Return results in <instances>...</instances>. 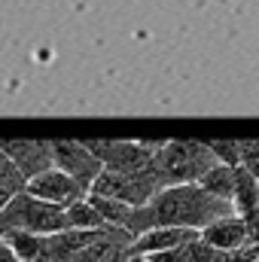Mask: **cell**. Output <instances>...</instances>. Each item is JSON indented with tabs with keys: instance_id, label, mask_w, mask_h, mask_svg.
<instances>
[{
	"instance_id": "1",
	"label": "cell",
	"mask_w": 259,
	"mask_h": 262,
	"mask_svg": "<svg viewBox=\"0 0 259 262\" xmlns=\"http://www.w3.org/2000/svg\"><path fill=\"white\" fill-rule=\"evenodd\" d=\"M146 207H149V216H153V229L156 226H180V229H192L198 235L210 223L235 213L232 201L210 195L201 183L165 186L153 195V201Z\"/></svg>"
},
{
	"instance_id": "2",
	"label": "cell",
	"mask_w": 259,
	"mask_h": 262,
	"mask_svg": "<svg viewBox=\"0 0 259 262\" xmlns=\"http://www.w3.org/2000/svg\"><path fill=\"white\" fill-rule=\"evenodd\" d=\"M213 165H217V156L210 143L165 140L156 149V177L162 180V189L177 183H198Z\"/></svg>"
},
{
	"instance_id": "3",
	"label": "cell",
	"mask_w": 259,
	"mask_h": 262,
	"mask_svg": "<svg viewBox=\"0 0 259 262\" xmlns=\"http://www.w3.org/2000/svg\"><path fill=\"white\" fill-rule=\"evenodd\" d=\"M3 216H6V223H9V229L46 235V238H52V235L70 229V223H67V207L52 204V201H43V198L31 195V192H25V189L3 207Z\"/></svg>"
},
{
	"instance_id": "4",
	"label": "cell",
	"mask_w": 259,
	"mask_h": 262,
	"mask_svg": "<svg viewBox=\"0 0 259 262\" xmlns=\"http://www.w3.org/2000/svg\"><path fill=\"white\" fill-rule=\"evenodd\" d=\"M89 146L104 162V168H110V171L153 174L156 177V149H159V143H143V140H89Z\"/></svg>"
},
{
	"instance_id": "5",
	"label": "cell",
	"mask_w": 259,
	"mask_h": 262,
	"mask_svg": "<svg viewBox=\"0 0 259 262\" xmlns=\"http://www.w3.org/2000/svg\"><path fill=\"white\" fill-rule=\"evenodd\" d=\"M159 189H162V183L153 174H122V171H110V168H104L98 174V180L92 183V195L116 198L131 207L149 204Z\"/></svg>"
},
{
	"instance_id": "6",
	"label": "cell",
	"mask_w": 259,
	"mask_h": 262,
	"mask_svg": "<svg viewBox=\"0 0 259 262\" xmlns=\"http://www.w3.org/2000/svg\"><path fill=\"white\" fill-rule=\"evenodd\" d=\"M52 162H55V168L70 174L85 192H92V183L104 171V162L95 156L89 140L85 143L82 140H52Z\"/></svg>"
},
{
	"instance_id": "7",
	"label": "cell",
	"mask_w": 259,
	"mask_h": 262,
	"mask_svg": "<svg viewBox=\"0 0 259 262\" xmlns=\"http://www.w3.org/2000/svg\"><path fill=\"white\" fill-rule=\"evenodd\" d=\"M25 192L43 198V201H52V204H61V207H70V204H76V201H82V198L89 195V192H85L70 174H64L61 168H49V171L31 177V180L25 183Z\"/></svg>"
},
{
	"instance_id": "8",
	"label": "cell",
	"mask_w": 259,
	"mask_h": 262,
	"mask_svg": "<svg viewBox=\"0 0 259 262\" xmlns=\"http://www.w3.org/2000/svg\"><path fill=\"white\" fill-rule=\"evenodd\" d=\"M3 152L12 159V165L18 168V174L25 177V183L49 168H55L52 162V140H12V143H0Z\"/></svg>"
},
{
	"instance_id": "9",
	"label": "cell",
	"mask_w": 259,
	"mask_h": 262,
	"mask_svg": "<svg viewBox=\"0 0 259 262\" xmlns=\"http://www.w3.org/2000/svg\"><path fill=\"white\" fill-rule=\"evenodd\" d=\"M131 247H134V235L125 232V229L110 226V229H104L82 253H76L70 262H128L131 256H134Z\"/></svg>"
},
{
	"instance_id": "10",
	"label": "cell",
	"mask_w": 259,
	"mask_h": 262,
	"mask_svg": "<svg viewBox=\"0 0 259 262\" xmlns=\"http://www.w3.org/2000/svg\"><path fill=\"white\" fill-rule=\"evenodd\" d=\"M198 238V232L192 229H180V226H156V229H146L134 238V247L131 253L134 256H153V253H168V250H177L183 247L186 241Z\"/></svg>"
},
{
	"instance_id": "11",
	"label": "cell",
	"mask_w": 259,
	"mask_h": 262,
	"mask_svg": "<svg viewBox=\"0 0 259 262\" xmlns=\"http://www.w3.org/2000/svg\"><path fill=\"white\" fill-rule=\"evenodd\" d=\"M201 238H204L210 247H217V250L253 247V244H250V235H247V223H244V216H238V213H229V216L210 223V226L201 232Z\"/></svg>"
},
{
	"instance_id": "12",
	"label": "cell",
	"mask_w": 259,
	"mask_h": 262,
	"mask_svg": "<svg viewBox=\"0 0 259 262\" xmlns=\"http://www.w3.org/2000/svg\"><path fill=\"white\" fill-rule=\"evenodd\" d=\"M223 256V250H217V247H210L201 235L192 238V241H186L183 247H177V250H168V253H153V256H146L149 262H220Z\"/></svg>"
},
{
	"instance_id": "13",
	"label": "cell",
	"mask_w": 259,
	"mask_h": 262,
	"mask_svg": "<svg viewBox=\"0 0 259 262\" xmlns=\"http://www.w3.org/2000/svg\"><path fill=\"white\" fill-rule=\"evenodd\" d=\"M232 207L238 216H247L259 210V177L247 168H235V192H232Z\"/></svg>"
},
{
	"instance_id": "14",
	"label": "cell",
	"mask_w": 259,
	"mask_h": 262,
	"mask_svg": "<svg viewBox=\"0 0 259 262\" xmlns=\"http://www.w3.org/2000/svg\"><path fill=\"white\" fill-rule=\"evenodd\" d=\"M6 244L12 247V253L18 256V262H37L40 256L49 253V238L46 235H34V232H21V229H9Z\"/></svg>"
},
{
	"instance_id": "15",
	"label": "cell",
	"mask_w": 259,
	"mask_h": 262,
	"mask_svg": "<svg viewBox=\"0 0 259 262\" xmlns=\"http://www.w3.org/2000/svg\"><path fill=\"white\" fill-rule=\"evenodd\" d=\"M89 201L95 204V210L101 213V220H104L107 226H116V229H125V232H128L131 213H134L131 204H122V201H116V198L92 195V192H89Z\"/></svg>"
},
{
	"instance_id": "16",
	"label": "cell",
	"mask_w": 259,
	"mask_h": 262,
	"mask_svg": "<svg viewBox=\"0 0 259 262\" xmlns=\"http://www.w3.org/2000/svg\"><path fill=\"white\" fill-rule=\"evenodd\" d=\"M210 195L223 198V201H232V192H235V168H229V165H213L201 180H198Z\"/></svg>"
},
{
	"instance_id": "17",
	"label": "cell",
	"mask_w": 259,
	"mask_h": 262,
	"mask_svg": "<svg viewBox=\"0 0 259 262\" xmlns=\"http://www.w3.org/2000/svg\"><path fill=\"white\" fill-rule=\"evenodd\" d=\"M67 223H70V229H110L101 220V213L95 210V204L89 201V195L67 207Z\"/></svg>"
},
{
	"instance_id": "18",
	"label": "cell",
	"mask_w": 259,
	"mask_h": 262,
	"mask_svg": "<svg viewBox=\"0 0 259 262\" xmlns=\"http://www.w3.org/2000/svg\"><path fill=\"white\" fill-rule=\"evenodd\" d=\"M210 149H213V156H217L220 165L241 168V149H238V140H210Z\"/></svg>"
},
{
	"instance_id": "19",
	"label": "cell",
	"mask_w": 259,
	"mask_h": 262,
	"mask_svg": "<svg viewBox=\"0 0 259 262\" xmlns=\"http://www.w3.org/2000/svg\"><path fill=\"white\" fill-rule=\"evenodd\" d=\"M238 149H241V168L259 177V140H238Z\"/></svg>"
},
{
	"instance_id": "20",
	"label": "cell",
	"mask_w": 259,
	"mask_h": 262,
	"mask_svg": "<svg viewBox=\"0 0 259 262\" xmlns=\"http://www.w3.org/2000/svg\"><path fill=\"white\" fill-rule=\"evenodd\" d=\"M18 192H21V189H15V186H6V183H0V210H3V207H6V204H9V201H12L15 195H18Z\"/></svg>"
},
{
	"instance_id": "21",
	"label": "cell",
	"mask_w": 259,
	"mask_h": 262,
	"mask_svg": "<svg viewBox=\"0 0 259 262\" xmlns=\"http://www.w3.org/2000/svg\"><path fill=\"white\" fill-rule=\"evenodd\" d=\"M0 262H18V256L12 253V247L6 244V238H0Z\"/></svg>"
},
{
	"instance_id": "22",
	"label": "cell",
	"mask_w": 259,
	"mask_h": 262,
	"mask_svg": "<svg viewBox=\"0 0 259 262\" xmlns=\"http://www.w3.org/2000/svg\"><path fill=\"white\" fill-rule=\"evenodd\" d=\"M9 232V223H6V216H3V210H0V238Z\"/></svg>"
},
{
	"instance_id": "23",
	"label": "cell",
	"mask_w": 259,
	"mask_h": 262,
	"mask_svg": "<svg viewBox=\"0 0 259 262\" xmlns=\"http://www.w3.org/2000/svg\"><path fill=\"white\" fill-rule=\"evenodd\" d=\"M253 262H259V256H256V259H253Z\"/></svg>"
}]
</instances>
